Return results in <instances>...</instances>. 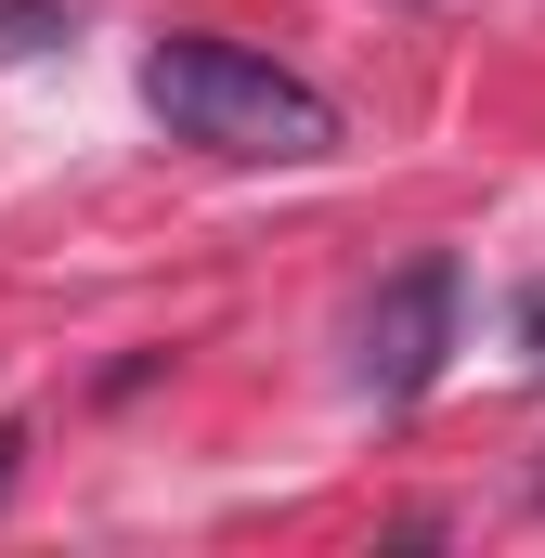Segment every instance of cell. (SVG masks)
Instances as JSON below:
<instances>
[{
  "instance_id": "5b68a950",
  "label": "cell",
  "mask_w": 545,
  "mask_h": 558,
  "mask_svg": "<svg viewBox=\"0 0 545 558\" xmlns=\"http://www.w3.org/2000/svg\"><path fill=\"white\" fill-rule=\"evenodd\" d=\"M520 325H533V364H545V286H533V299H520Z\"/></svg>"
},
{
  "instance_id": "7a4b0ae2",
  "label": "cell",
  "mask_w": 545,
  "mask_h": 558,
  "mask_svg": "<svg viewBox=\"0 0 545 558\" xmlns=\"http://www.w3.org/2000/svg\"><path fill=\"white\" fill-rule=\"evenodd\" d=\"M441 351H455V260L415 247L403 274L364 299V351H351V377H364V403H415V390L441 377Z\"/></svg>"
},
{
  "instance_id": "3957f363",
  "label": "cell",
  "mask_w": 545,
  "mask_h": 558,
  "mask_svg": "<svg viewBox=\"0 0 545 558\" xmlns=\"http://www.w3.org/2000/svg\"><path fill=\"white\" fill-rule=\"evenodd\" d=\"M52 39H65L52 0H0V52H52Z\"/></svg>"
},
{
  "instance_id": "6da1fadb",
  "label": "cell",
  "mask_w": 545,
  "mask_h": 558,
  "mask_svg": "<svg viewBox=\"0 0 545 558\" xmlns=\"http://www.w3.org/2000/svg\"><path fill=\"white\" fill-rule=\"evenodd\" d=\"M143 105L169 118V143L234 156V169H312V156H338V105L299 65H272L247 39H208V26H169L143 52Z\"/></svg>"
},
{
  "instance_id": "277c9868",
  "label": "cell",
  "mask_w": 545,
  "mask_h": 558,
  "mask_svg": "<svg viewBox=\"0 0 545 558\" xmlns=\"http://www.w3.org/2000/svg\"><path fill=\"white\" fill-rule=\"evenodd\" d=\"M13 481H26V428H0V494H13Z\"/></svg>"
}]
</instances>
